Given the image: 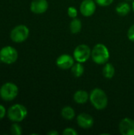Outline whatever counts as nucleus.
I'll use <instances>...</instances> for the list:
<instances>
[{
    "label": "nucleus",
    "mask_w": 134,
    "mask_h": 135,
    "mask_svg": "<svg viewBox=\"0 0 134 135\" xmlns=\"http://www.w3.org/2000/svg\"><path fill=\"white\" fill-rule=\"evenodd\" d=\"M89 100L92 106L97 110H103L107 108L108 104L107 94L103 89L99 88H96L91 92Z\"/></svg>",
    "instance_id": "nucleus-1"
},
{
    "label": "nucleus",
    "mask_w": 134,
    "mask_h": 135,
    "mask_svg": "<svg viewBox=\"0 0 134 135\" xmlns=\"http://www.w3.org/2000/svg\"><path fill=\"white\" fill-rule=\"evenodd\" d=\"M6 115L13 123H20L27 117L28 110L24 105L16 104L8 108L6 111Z\"/></svg>",
    "instance_id": "nucleus-2"
},
{
    "label": "nucleus",
    "mask_w": 134,
    "mask_h": 135,
    "mask_svg": "<svg viewBox=\"0 0 134 135\" xmlns=\"http://www.w3.org/2000/svg\"><path fill=\"white\" fill-rule=\"evenodd\" d=\"M92 59L93 62L102 65L107 62L110 58V52L107 47L103 44H98L94 46L92 50Z\"/></svg>",
    "instance_id": "nucleus-3"
},
{
    "label": "nucleus",
    "mask_w": 134,
    "mask_h": 135,
    "mask_svg": "<svg viewBox=\"0 0 134 135\" xmlns=\"http://www.w3.org/2000/svg\"><path fill=\"white\" fill-rule=\"evenodd\" d=\"M18 95V87L13 82H6L0 88V97L5 101H12Z\"/></svg>",
    "instance_id": "nucleus-4"
},
{
    "label": "nucleus",
    "mask_w": 134,
    "mask_h": 135,
    "mask_svg": "<svg viewBox=\"0 0 134 135\" xmlns=\"http://www.w3.org/2000/svg\"><path fill=\"white\" fill-rule=\"evenodd\" d=\"M29 36V29L24 25H19L15 26L10 32V39L14 43L24 42Z\"/></svg>",
    "instance_id": "nucleus-5"
},
{
    "label": "nucleus",
    "mask_w": 134,
    "mask_h": 135,
    "mask_svg": "<svg viewBox=\"0 0 134 135\" xmlns=\"http://www.w3.org/2000/svg\"><path fill=\"white\" fill-rule=\"evenodd\" d=\"M17 51L11 46H6L0 50V61L5 64H13L17 60Z\"/></svg>",
    "instance_id": "nucleus-6"
},
{
    "label": "nucleus",
    "mask_w": 134,
    "mask_h": 135,
    "mask_svg": "<svg viewBox=\"0 0 134 135\" xmlns=\"http://www.w3.org/2000/svg\"><path fill=\"white\" fill-rule=\"evenodd\" d=\"M92 55L90 47L86 44H80L73 51V58L78 62H85Z\"/></svg>",
    "instance_id": "nucleus-7"
},
{
    "label": "nucleus",
    "mask_w": 134,
    "mask_h": 135,
    "mask_svg": "<svg viewBox=\"0 0 134 135\" xmlns=\"http://www.w3.org/2000/svg\"><path fill=\"white\" fill-rule=\"evenodd\" d=\"M119 131L122 135H134V120L130 118L123 119L119 123Z\"/></svg>",
    "instance_id": "nucleus-8"
},
{
    "label": "nucleus",
    "mask_w": 134,
    "mask_h": 135,
    "mask_svg": "<svg viewBox=\"0 0 134 135\" xmlns=\"http://www.w3.org/2000/svg\"><path fill=\"white\" fill-rule=\"evenodd\" d=\"M74 64V58L67 54H63L56 59V65L62 70H69Z\"/></svg>",
    "instance_id": "nucleus-9"
},
{
    "label": "nucleus",
    "mask_w": 134,
    "mask_h": 135,
    "mask_svg": "<svg viewBox=\"0 0 134 135\" xmlns=\"http://www.w3.org/2000/svg\"><path fill=\"white\" fill-rule=\"evenodd\" d=\"M96 9V6L93 0H84L80 6V11L85 17H90L93 15Z\"/></svg>",
    "instance_id": "nucleus-10"
},
{
    "label": "nucleus",
    "mask_w": 134,
    "mask_h": 135,
    "mask_svg": "<svg viewBox=\"0 0 134 135\" xmlns=\"http://www.w3.org/2000/svg\"><path fill=\"white\" fill-rule=\"evenodd\" d=\"M48 9V2L47 0H33L30 5V9L32 13L41 14L45 13Z\"/></svg>",
    "instance_id": "nucleus-11"
},
{
    "label": "nucleus",
    "mask_w": 134,
    "mask_h": 135,
    "mask_svg": "<svg viewBox=\"0 0 134 135\" xmlns=\"http://www.w3.org/2000/svg\"><path fill=\"white\" fill-rule=\"evenodd\" d=\"M77 122L78 126L83 129H89L94 124L93 118L87 113H81L78 115L77 117Z\"/></svg>",
    "instance_id": "nucleus-12"
},
{
    "label": "nucleus",
    "mask_w": 134,
    "mask_h": 135,
    "mask_svg": "<svg viewBox=\"0 0 134 135\" xmlns=\"http://www.w3.org/2000/svg\"><path fill=\"white\" fill-rule=\"evenodd\" d=\"M89 99L88 93L85 90H78L73 95V100L76 103L79 104H85Z\"/></svg>",
    "instance_id": "nucleus-13"
},
{
    "label": "nucleus",
    "mask_w": 134,
    "mask_h": 135,
    "mask_svg": "<svg viewBox=\"0 0 134 135\" xmlns=\"http://www.w3.org/2000/svg\"><path fill=\"white\" fill-rule=\"evenodd\" d=\"M130 9H131L130 6L126 2H120L116 6V12L120 16H126L130 13Z\"/></svg>",
    "instance_id": "nucleus-14"
},
{
    "label": "nucleus",
    "mask_w": 134,
    "mask_h": 135,
    "mask_svg": "<svg viewBox=\"0 0 134 135\" xmlns=\"http://www.w3.org/2000/svg\"><path fill=\"white\" fill-rule=\"evenodd\" d=\"M115 73V70L114 66L111 63L107 62L105 63V66L103 68V76L107 78V79H111L114 77Z\"/></svg>",
    "instance_id": "nucleus-15"
},
{
    "label": "nucleus",
    "mask_w": 134,
    "mask_h": 135,
    "mask_svg": "<svg viewBox=\"0 0 134 135\" xmlns=\"http://www.w3.org/2000/svg\"><path fill=\"white\" fill-rule=\"evenodd\" d=\"M61 115L63 119L66 120H72L75 117V112L73 108L70 106H66L62 109Z\"/></svg>",
    "instance_id": "nucleus-16"
},
{
    "label": "nucleus",
    "mask_w": 134,
    "mask_h": 135,
    "mask_svg": "<svg viewBox=\"0 0 134 135\" xmlns=\"http://www.w3.org/2000/svg\"><path fill=\"white\" fill-rule=\"evenodd\" d=\"M81 28H82L81 21L77 17L73 18V21L70 22V29L71 32L73 34H77L81 30Z\"/></svg>",
    "instance_id": "nucleus-17"
},
{
    "label": "nucleus",
    "mask_w": 134,
    "mask_h": 135,
    "mask_svg": "<svg viewBox=\"0 0 134 135\" xmlns=\"http://www.w3.org/2000/svg\"><path fill=\"white\" fill-rule=\"evenodd\" d=\"M71 71H72V74H73L74 77L80 78L83 75L84 71H85V68H84L83 65L81 64V62H77V63L73 64V66L71 67Z\"/></svg>",
    "instance_id": "nucleus-18"
},
{
    "label": "nucleus",
    "mask_w": 134,
    "mask_h": 135,
    "mask_svg": "<svg viewBox=\"0 0 134 135\" xmlns=\"http://www.w3.org/2000/svg\"><path fill=\"white\" fill-rule=\"evenodd\" d=\"M10 133L13 135H21L22 134V128L17 123H14L11 125Z\"/></svg>",
    "instance_id": "nucleus-19"
},
{
    "label": "nucleus",
    "mask_w": 134,
    "mask_h": 135,
    "mask_svg": "<svg viewBox=\"0 0 134 135\" xmlns=\"http://www.w3.org/2000/svg\"><path fill=\"white\" fill-rule=\"evenodd\" d=\"M67 13H68V15H69L70 17L75 18L77 16V9L75 7L70 6L68 8V10H67Z\"/></svg>",
    "instance_id": "nucleus-20"
},
{
    "label": "nucleus",
    "mask_w": 134,
    "mask_h": 135,
    "mask_svg": "<svg viewBox=\"0 0 134 135\" xmlns=\"http://www.w3.org/2000/svg\"><path fill=\"white\" fill-rule=\"evenodd\" d=\"M62 134L63 135H77L78 133L76 130H74L73 128H71V127H68V128H66L63 132H62Z\"/></svg>",
    "instance_id": "nucleus-21"
},
{
    "label": "nucleus",
    "mask_w": 134,
    "mask_h": 135,
    "mask_svg": "<svg viewBox=\"0 0 134 135\" xmlns=\"http://www.w3.org/2000/svg\"><path fill=\"white\" fill-rule=\"evenodd\" d=\"M96 2L101 6H107L112 4L114 0H95Z\"/></svg>",
    "instance_id": "nucleus-22"
},
{
    "label": "nucleus",
    "mask_w": 134,
    "mask_h": 135,
    "mask_svg": "<svg viewBox=\"0 0 134 135\" xmlns=\"http://www.w3.org/2000/svg\"><path fill=\"white\" fill-rule=\"evenodd\" d=\"M127 36H128V38H129L131 41H133L134 42V25H133L129 28Z\"/></svg>",
    "instance_id": "nucleus-23"
},
{
    "label": "nucleus",
    "mask_w": 134,
    "mask_h": 135,
    "mask_svg": "<svg viewBox=\"0 0 134 135\" xmlns=\"http://www.w3.org/2000/svg\"><path fill=\"white\" fill-rule=\"evenodd\" d=\"M6 115V110L5 107L2 104H0V120H2Z\"/></svg>",
    "instance_id": "nucleus-24"
},
{
    "label": "nucleus",
    "mask_w": 134,
    "mask_h": 135,
    "mask_svg": "<svg viewBox=\"0 0 134 135\" xmlns=\"http://www.w3.org/2000/svg\"><path fill=\"white\" fill-rule=\"evenodd\" d=\"M48 135H58V132L56 131H51L47 133Z\"/></svg>",
    "instance_id": "nucleus-25"
},
{
    "label": "nucleus",
    "mask_w": 134,
    "mask_h": 135,
    "mask_svg": "<svg viewBox=\"0 0 134 135\" xmlns=\"http://www.w3.org/2000/svg\"><path fill=\"white\" fill-rule=\"evenodd\" d=\"M132 7H133V9L134 11V0L133 2V4H132Z\"/></svg>",
    "instance_id": "nucleus-26"
},
{
    "label": "nucleus",
    "mask_w": 134,
    "mask_h": 135,
    "mask_svg": "<svg viewBox=\"0 0 134 135\" xmlns=\"http://www.w3.org/2000/svg\"><path fill=\"white\" fill-rule=\"evenodd\" d=\"M126 1H128V2H131V1H133V0H126Z\"/></svg>",
    "instance_id": "nucleus-27"
}]
</instances>
